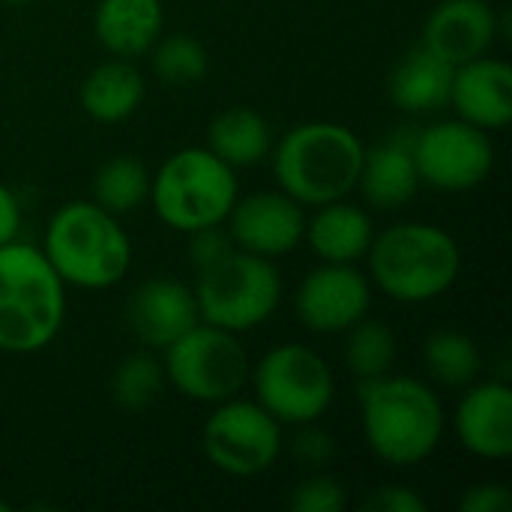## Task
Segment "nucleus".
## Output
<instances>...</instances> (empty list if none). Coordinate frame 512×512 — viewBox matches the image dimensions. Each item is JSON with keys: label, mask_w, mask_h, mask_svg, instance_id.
I'll return each instance as SVG.
<instances>
[{"label": "nucleus", "mask_w": 512, "mask_h": 512, "mask_svg": "<svg viewBox=\"0 0 512 512\" xmlns=\"http://www.w3.org/2000/svg\"><path fill=\"white\" fill-rule=\"evenodd\" d=\"M279 273L273 264L252 252H228L198 276V315L207 324L240 333L264 324L279 306Z\"/></svg>", "instance_id": "0eeeda50"}, {"label": "nucleus", "mask_w": 512, "mask_h": 512, "mask_svg": "<svg viewBox=\"0 0 512 512\" xmlns=\"http://www.w3.org/2000/svg\"><path fill=\"white\" fill-rule=\"evenodd\" d=\"M309 243L315 255L330 264H351L372 246V222L360 207L330 201L309 225Z\"/></svg>", "instance_id": "412c9836"}, {"label": "nucleus", "mask_w": 512, "mask_h": 512, "mask_svg": "<svg viewBox=\"0 0 512 512\" xmlns=\"http://www.w3.org/2000/svg\"><path fill=\"white\" fill-rule=\"evenodd\" d=\"M165 351L168 378L183 396L198 402H225L249 378L246 348L231 330L213 324H195Z\"/></svg>", "instance_id": "6e6552de"}, {"label": "nucleus", "mask_w": 512, "mask_h": 512, "mask_svg": "<svg viewBox=\"0 0 512 512\" xmlns=\"http://www.w3.org/2000/svg\"><path fill=\"white\" fill-rule=\"evenodd\" d=\"M372 303L369 282L348 264L312 270L297 291V315L315 333H342L366 318Z\"/></svg>", "instance_id": "f8f14e48"}, {"label": "nucleus", "mask_w": 512, "mask_h": 512, "mask_svg": "<svg viewBox=\"0 0 512 512\" xmlns=\"http://www.w3.org/2000/svg\"><path fill=\"white\" fill-rule=\"evenodd\" d=\"M210 150L228 165H255L270 153V126L249 108L222 111L210 123Z\"/></svg>", "instance_id": "5701e85b"}, {"label": "nucleus", "mask_w": 512, "mask_h": 512, "mask_svg": "<svg viewBox=\"0 0 512 512\" xmlns=\"http://www.w3.org/2000/svg\"><path fill=\"white\" fill-rule=\"evenodd\" d=\"M9 3H24V0H9Z\"/></svg>", "instance_id": "c9c22d12"}, {"label": "nucleus", "mask_w": 512, "mask_h": 512, "mask_svg": "<svg viewBox=\"0 0 512 512\" xmlns=\"http://www.w3.org/2000/svg\"><path fill=\"white\" fill-rule=\"evenodd\" d=\"M96 36L99 42L120 54L135 57L153 48L162 30L159 0H99L96 6Z\"/></svg>", "instance_id": "6ab92c4d"}, {"label": "nucleus", "mask_w": 512, "mask_h": 512, "mask_svg": "<svg viewBox=\"0 0 512 512\" xmlns=\"http://www.w3.org/2000/svg\"><path fill=\"white\" fill-rule=\"evenodd\" d=\"M450 102L465 123L504 129L512 120V69L504 60L474 57L453 72Z\"/></svg>", "instance_id": "2eb2a0df"}, {"label": "nucleus", "mask_w": 512, "mask_h": 512, "mask_svg": "<svg viewBox=\"0 0 512 512\" xmlns=\"http://www.w3.org/2000/svg\"><path fill=\"white\" fill-rule=\"evenodd\" d=\"M282 450L279 420L261 405L228 402L204 426L207 459L231 477L264 474Z\"/></svg>", "instance_id": "9d476101"}, {"label": "nucleus", "mask_w": 512, "mask_h": 512, "mask_svg": "<svg viewBox=\"0 0 512 512\" xmlns=\"http://www.w3.org/2000/svg\"><path fill=\"white\" fill-rule=\"evenodd\" d=\"M363 141L339 123H303L276 150V177L300 204H330L345 198L363 171Z\"/></svg>", "instance_id": "7ed1b4c3"}, {"label": "nucleus", "mask_w": 512, "mask_h": 512, "mask_svg": "<svg viewBox=\"0 0 512 512\" xmlns=\"http://www.w3.org/2000/svg\"><path fill=\"white\" fill-rule=\"evenodd\" d=\"M345 507V489L333 477H309L291 495V510L297 512H339Z\"/></svg>", "instance_id": "c85d7f7f"}, {"label": "nucleus", "mask_w": 512, "mask_h": 512, "mask_svg": "<svg viewBox=\"0 0 512 512\" xmlns=\"http://www.w3.org/2000/svg\"><path fill=\"white\" fill-rule=\"evenodd\" d=\"M66 312L63 279L45 252L24 243L0 246V351L30 354L45 348Z\"/></svg>", "instance_id": "f257e3e1"}, {"label": "nucleus", "mask_w": 512, "mask_h": 512, "mask_svg": "<svg viewBox=\"0 0 512 512\" xmlns=\"http://www.w3.org/2000/svg\"><path fill=\"white\" fill-rule=\"evenodd\" d=\"M9 510V507H6V504H3V501H0V512H6Z\"/></svg>", "instance_id": "f704fd0d"}, {"label": "nucleus", "mask_w": 512, "mask_h": 512, "mask_svg": "<svg viewBox=\"0 0 512 512\" xmlns=\"http://www.w3.org/2000/svg\"><path fill=\"white\" fill-rule=\"evenodd\" d=\"M426 369L447 387H465L480 372V351L471 336L456 330L432 333L426 342Z\"/></svg>", "instance_id": "393cba45"}, {"label": "nucleus", "mask_w": 512, "mask_h": 512, "mask_svg": "<svg viewBox=\"0 0 512 512\" xmlns=\"http://www.w3.org/2000/svg\"><path fill=\"white\" fill-rule=\"evenodd\" d=\"M498 33V18L486 0H444L426 21L423 48L462 66L483 57Z\"/></svg>", "instance_id": "4468645a"}, {"label": "nucleus", "mask_w": 512, "mask_h": 512, "mask_svg": "<svg viewBox=\"0 0 512 512\" xmlns=\"http://www.w3.org/2000/svg\"><path fill=\"white\" fill-rule=\"evenodd\" d=\"M231 252V237L219 231V225H207L192 231V264L201 270L213 267L216 261H222Z\"/></svg>", "instance_id": "c756f323"}, {"label": "nucleus", "mask_w": 512, "mask_h": 512, "mask_svg": "<svg viewBox=\"0 0 512 512\" xmlns=\"http://www.w3.org/2000/svg\"><path fill=\"white\" fill-rule=\"evenodd\" d=\"M456 66L432 54L429 48H414L390 78V96L402 111H435L450 102Z\"/></svg>", "instance_id": "aec40b11"}, {"label": "nucleus", "mask_w": 512, "mask_h": 512, "mask_svg": "<svg viewBox=\"0 0 512 512\" xmlns=\"http://www.w3.org/2000/svg\"><path fill=\"white\" fill-rule=\"evenodd\" d=\"M414 162L420 180L447 192H462L489 177L495 165V147L474 123H438L426 132H417Z\"/></svg>", "instance_id": "9b49d317"}, {"label": "nucleus", "mask_w": 512, "mask_h": 512, "mask_svg": "<svg viewBox=\"0 0 512 512\" xmlns=\"http://www.w3.org/2000/svg\"><path fill=\"white\" fill-rule=\"evenodd\" d=\"M237 204V201H234ZM231 237L243 252L276 258L291 252L303 237V213L291 195L258 192L231 207Z\"/></svg>", "instance_id": "ddd939ff"}, {"label": "nucleus", "mask_w": 512, "mask_h": 512, "mask_svg": "<svg viewBox=\"0 0 512 512\" xmlns=\"http://www.w3.org/2000/svg\"><path fill=\"white\" fill-rule=\"evenodd\" d=\"M153 66L165 84H192L207 72V51L192 36L174 33L165 42H159Z\"/></svg>", "instance_id": "cd10ccee"}, {"label": "nucleus", "mask_w": 512, "mask_h": 512, "mask_svg": "<svg viewBox=\"0 0 512 512\" xmlns=\"http://www.w3.org/2000/svg\"><path fill=\"white\" fill-rule=\"evenodd\" d=\"M237 201V180L231 165L213 150L174 153L153 180V207L159 219L177 231H198L225 222Z\"/></svg>", "instance_id": "423d86ee"}, {"label": "nucleus", "mask_w": 512, "mask_h": 512, "mask_svg": "<svg viewBox=\"0 0 512 512\" xmlns=\"http://www.w3.org/2000/svg\"><path fill=\"white\" fill-rule=\"evenodd\" d=\"M414 144L417 132L405 126L363 156V171L357 183H363V195L375 207H402L417 192L420 171L414 162Z\"/></svg>", "instance_id": "a211bd4d"}, {"label": "nucleus", "mask_w": 512, "mask_h": 512, "mask_svg": "<svg viewBox=\"0 0 512 512\" xmlns=\"http://www.w3.org/2000/svg\"><path fill=\"white\" fill-rule=\"evenodd\" d=\"M456 432L468 453L480 459H507L512 453L510 387L498 381L474 387L456 411Z\"/></svg>", "instance_id": "f3484780"}, {"label": "nucleus", "mask_w": 512, "mask_h": 512, "mask_svg": "<svg viewBox=\"0 0 512 512\" xmlns=\"http://www.w3.org/2000/svg\"><path fill=\"white\" fill-rule=\"evenodd\" d=\"M372 276L399 303L441 297L459 276L456 240L426 222H405L384 231L372 246Z\"/></svg>", "instance_id": "39448f33"}, {"label": "nucleus", "mask_w": 512, "mask_h": 512, "mask_svg": "<svg viewBox=\"0 0 512 512\" xmlns=\"http://www.w3.org/2000/svg\"><path fill=\"white\" fill-rule=\"evenodd\" d=\"M96 204L108 213H129L141 207L150 195V174L132 156H117L105 162L93 180Z\"/></svg>", "instance_id": "b1692460"}, {"label": "nucleus", "mask_w": 512, "mask_h": 512, "mask_svg": "<svg viewBox=\"0 0 512 512\" xmlns=\"http://www.w3.org/2000/svg\"><path fill=\"white\" fill-rule=\"evenodd\" d=\"M261 408L282 423H312L333 402V372L303 345L273 348L255 369Z\"/></svg>", "instance_id": "1a4fd4ad"}, {"label": "nucleus", "mask_w": 512, "mask_h": 512, "mask_svg": "<svg viewBox=\"0 0 512 512\" xmlns=\"http://www.w3.org/2000/svg\"><path fill=\"white\" fill-rule=\"evenodd\" d=\"M18 225H21L18 201H15V195L0 183V246H3V243H9V240H15Z\"/></svg>", "instance_id": "72a5a7b5"}, {"label": "nucleus", "mask_w": 512, "mask_h": 512, "mask_svg": "<svg viewBox=\"0 0 512 512\" xmlns=\"http://www.w3.org/2000/svg\"><path fill=\"white\" fill-rule=\"evenodd\" d=\"M363 510L369 512H426V501L405 489V486H381L363 501Z\"/></svg>", "instance_id": "7c9ffc66"}, {"label": "nucleus", "mask_w": 512, "mask_h": 512, "mask_svg": "<svg viewBox=\"0 0 512 512\" xmlns=\"http://www.w3.org/2000/svg\"><path fill=\"white\" fill-rule=\"evenodd\" d=\"M348 330H351V336H348V345H345V360H348L351 372L360 381L387 375L393 360H396V336H393V330L387 324H381V321H366V318H360Z\"/></svg>", "instance_id": "a878e982"}, {"label": "nucleus", "mask_w": 512, "mask_h": 512, "mask_svg": "<svg viewBox=\"0 0 512 512\" xmlns=\"http://www.w3.org/2000/svg\"><path fill=\"white\" fill-rule=\"evenodd\" d=\"M45 258L63 282L108 288L123 279L132 261L126 231L99 204H66L48 225Z\"/></svg>", "instance_id": "20e7f679"}, {"label": "nucleus", "mask_w": 512, "mask_h": 512, "mask_svg": "<svg viewBox=\"0 0 512 512\" xmlns=\"http://www.w3.org/2000/svg\"><path fill=\"white\" fill-rule=\"evenodd\" d=\"M294 456L309 468H321L333 459V438L321 429H303L294 438Z\"/></svg>", "instance_id": "2f4dec72"}, {"label": "nucleus", "mask_w": 512, "mask_h": 512, "mask_svg": "<svg viewBox=\"0 0 512 512\" xmlns=\"http://www.w3.org/2000/svg\"><path fill=\"white\" fill-rule=\"evenodd\" d=\"M459 507H462V512H507L512 507V495L507 486L486 483V486H474L462 498Z\"/></svg>", "instance_id": "473e14b6"}, {"label": "nucleus", "mask_w": 512, "mask_h": 512, "mask_svg": "<svg viewBox=\"0 0 512 512\" xmlns=\"http://www.w3.org/2000/svg\"><path fill=\"white\" fill-rule=\"evenodd\" d=\"M129 324L144 345L168 348L198 324L195 294L171 279L144 282L129 303Z\"/></svg>", "instance_id": "dca6fc26"}, {"label": "nucleus", "mask_w": 512, "mask_h": 512, "mask_svg": "<svg viewBox=\"0 0 512 512\" xmlns=\"http://www.w3.org/2000/svg\"><path fill=\"white\" fill-rule=\"evenodd\" d=\"M366 441L390 465H417L444 435L441 399L414 378H369L360 387Z\"/></svg>", "instance_id": "f03ea898"}, {"label": "nucleus", "mask_w": 512, "mask_h": 512, "mask_svg": "<svg viewBox=\"0 0 512 512\" xmlns=\"http://www.w3.org/2000/svg\"><path fill=\"white\" fill-rule=\"evenodd\" d=\"M141 96H144V81L138 69L120 60L96 66L81 87V105L99 123L126 120L141 105Z\"/></svg>", "instance_id": "4be33fe9"}, {"label": "nucleus", "mask_w": 512, "mask_h": 512, "mask_svg": "<svg viewBox=\"0 0 512 512\" xmlns=\"http://www.w3.org/2000/svg\"><path fill=\"white\" fill-rule=\"evenodd\" d=\"M111 393L120 408L126 411H144L150 402L159 399L162 393V369L153 357L147 354H132L126 357L111 381Z\"/></svg>", "instance_id": "bb28decb"}]
</instances>
